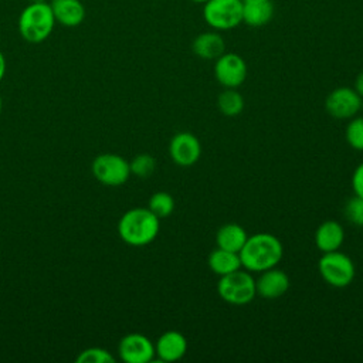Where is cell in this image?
<instances>
[{
    "label": "cell",
    "instance_id": "cell-1",
    "mask_svg": "<svg viewBox=\"0 0 363 363\" xmlns=\"http://www.w3.org/2000/svg\"><path fill=\"white\" fill-rule=\"evenodd\" d=\"M238 254L244 269L250 272H262L278 265L284 254V247L279 238L274 234L257 233L248 235Z\"/></svg>",
    "mask_w": 363,
    "mask_h": 363
},
{
    "label": "cell",
    "instance_id": "cell-2",
    "mask_svg": "<svg viewBox=\"0 0 363 363\" xmlns=\"http://www.w3.org/2000/svg\"><path fill=\"white\" fill-rule=\"evenodd\" d=\"M160 218L147 207H135L122 214L118 223V233L122 241L133 247L150 244L159 234Z\"/></svg>",
    "mask_w": 363,
    "mask_h": 363
},
{
    "label": "cell",
    "instance_id": "cell-3",
    "mask_svg": "<svg viewBox=\"0 0 363 363\" xmlns=\"http://www.w3.org/2000/svg\"><path fill=\"white\" fill-rule=\"evenodd\" d=\"M55 26L50 3L30 1L20 13L17 27L21 38L31 44L45 41Z\"/></svg>",
    "mask_w": 363,
    "mask_h": 363
},
{
    "label": "cell",
    "instance_id": "cell-4",
    "mask_svg": "<svg viewBox=\"0 0 363 363\" xmlns=\"http://www.w3.org/2000/svg\"><path fill=\"white\" fill-rule=\"evenodd\" d=\"M217 292L227 303L241 306L250 303L255 295V279L247 269H237L231 274L220 277L217 282Z\"/></svg>",
    "mask_w": 363,
    "mask_h": 363
},
{
    "label": "cell",
    "instance_id": "cell-5",
    "mask_svg": "<svg viewBox=\"0 0 363 363\" xmlns=\"http://www.w3.org/2000/svg\"><path fill=\"white\" fill-rule=\"evenodd\" d=\"M242 0H207L203 18L216 31H227L242 23Z\"/></svg>",
    "mask_w": 363,
    "mask_h": 363
},
{
    "label": "cell",
    "instance_id": "cell-6",
    "mask_svg": "<svg viewBox=\"0 0 363 363\" xmlns=\"http://www.w3.org/2000/svg\"><path fill=\"white\" fill-rule=\"evenodd\" d=\"M320 277L333 288H345L354 279V264L352 258L340 251L322 252L318 262Z\"/></svg>",
    "mask_w": 363,
    "mask_h": 363
},
{
    "label": "cell",
    "instance_id": "cell-7",
    "mask_svg": "<svg viewBox=\"0 0 363 363\" xmlns=\"http://www.w3.org/2000/svg\"><path fill=\"white\" fill-rule=\"evenodd\" d=\"M92 174L95 179L105 186H122L130 176L129 162L115 153H104L94 159Z\"/></svg>",
    "mask_w": 363,
    "mask_h": 363
},
{
    "label": "cell",
    "instance_id": "cell-8",
    "mask_svg": "<svg viewBox=\"0 0 363 363\" xmlns=\"http://www.w3.org/2000/svg\"><path fill=\"white\" fill-rule=\"evenodd\" d=\"M214 77L224 88H238L247 78V62L237 52H224L214 60Z\"/></svg>",
    "mask_w": 363,
    "mask_h": 363
},
{
    "label": "cell",
    "instance_id": "cell-9",
    "mask_svg": "<svg viewBox=\"0 0 363 363\" xmlns=\"http://www.w3.org/2000/svg\"><path fill=\"white\" fill-rule=\"evenodd\" d=\"M328 113L336 119H350L362 108V98L354 88L339 86L335 88L325 101Z\"/></svg>",
    "mask_w": 363,
    "mask_h": 363
},
{
    "label": "cell",
    "instance_id": "cell-10",
    "mask_svg": "<svg viewBox=\"0 0 363 363\" xmlns=\"http://www.w3.org/2000/svg\"><path fill=\"white\" fill-rule=\"evenodd\" d=\"M119 356L126 363H149L155 357V345L142 333L123 336L118 346Z\"/></svg>",
    "mask_w": 363,
    "mask_h": 363
},
{
    "label": "cell",
    "instance_id": "cell-11",
    "mask_svg": "<svg viewBox=\"0 0 363 363\" xmlns=\"http://www.w3.org/2000/svg\"><path fill=\"white\" fill-rule=\"evenodd\" d=\"M169 155L176 164L183 167L191 166L201 156V143L193 133L179 132L169 143Z\"/></svg>",
    "mask_w": 363,
    "mask_h": 363
},
{
    "label": "cell",
    "instance_id": "cell-12",
    "mask_svg": "<svg viewBox=\"0 0 363 363\" xmlns=\"http://www.w3.org/2000/svg\"><path fill=\"white\" fill-rule=\"evenodd\" d=\"M291 281L285 271L278 268H269L259 272V277L255 279L257 295L264 299H278L289 289Z\"/></svg>",
    "mask_w": 363,
    "mask_h": 363
},
{
    "label": "cell",
    "instance_id": "cell-13",
    "mask_svg": "<svg viewBox=\"0 0 363 363\" xmlns=\"http://www.w3.org/2000/svg\"><path fill=\"white\" fill-rule=\"evenodd\" d=\"M187 352V339L177 330H167L159 336L155 345V353L162 362L180 360Z\"/></svg>",
    "mask_w": 363,
    "mask_h": 363
},
{
    "label": "cell",
    "instance_id": "cell-14",
    "mask_svg": "<svg viewBox=\"0 0 363 363\" xmlns=\"http://www.w3.org/2000/svg\"><path fill=\"white\" fill-rule=\"evenodd\" d=\"M55 23L64 27H77L85 20V6L81 0H51Z\"/></svg>",
    "mask_w": 363,
    "mask_h": 363
},
{
    "label": "cell",
    "instance_id": "cell-15",
    "mask_svg": "<svg viewBox=\"0 0 363 363\" xmlns=\"http://www.w3.org/2000/svg\"><path fill=\"white\" fill-rule=\"evenodd\" d=\"M191 50L201 60H217L225 52V41L220 31H204L194 37Z\"/></svg>",
    "mask_w": 363,
    "mask_h": 363
},
{
    "label": "cell",
    "instance_id": "cell-16",
    "mask_svg": "<svg viewBox=\"0 0 363 363\" xmlns=\"http://www.w3.org/2000/svg\"><path fill=\"white\" fill-rule=\"evenodd\" d=\"M345 241V230L340 223L335 220H326L316 228L315 244L320 252L336 251Z\"/></svg>",
    "mask_w": 363,
    "mask_h": 363
},
{
    "label": "cell",
    "instance_id": "cell-17",
    "mask_svg": "<svg viewBox=\"0 0 363 363\" xmlns=\"http://www.w3.org/2000/svg\"><path fill=\"white\" fill-rule=\"evenodd\" d=\"M242 23L250 27H262L268 24L275 13L272 0L242 1Z\"/></svg>",
    "mask_w": 363,
    "mask_h": 363
},
{
    "label": "cell",
    "instance_id": "cell-18",
    "mask_svg": "<svg viewBox=\"0 0 363 363\" xmlns=\"http://www.w3.org/2000/svg\"><path fill=\"white\" fill-rule=\"evenodd\" d=\"M248 238L247 231L237 223H227L217 230L216 244L218 248L240 252Z\"/></svg>",
    "mask_w": 363,
    "mask_h": 363
},
{
    "label": "cell",
    "instance_id": "cell-19",
    "mask_svg": "<svg viewBox=\"0 0 363 363\" xmlns=\"http://www.w3.org/2000/svg\"><path fill=\"white\" fill-rule=\"evenodd\" d=\"M207 261H208L210 269L218 277L231 274L241 268V259L238 252L223 250L218 247L210 252Z\"/></svg>",
    "mask_w": 363,
    "mask_h": 363
},
{
    "label": "cell",
    "instance_id": "cell-20",
    "mask_svg": "<svg viewBox=\"0 0 363 363\" xmlns=\"http://www.w3.org/2000/svg\"><path fill=\"white\" fill-rule=\"evenodd\" d=\"M217 106L224 116H237L244 109V98L235 88H225L217 98Z\"/></svg>",
    "mask_w": 363,
    "mask_h": 363
},
{
    "label": "cell",
    "instance_id": "cell-21",
    "mask_svg": "<svg viewBox=\"0 0 363 363\" xmlns=\"http://www.w3.org/2000/svg\"><path fill=\"white\" fill-rule=\"evenodd\" d=\"M147 208L159 218L169 217L174 210V199L166 191H156L150 196Z\"/></svg>",
    "mask_w": 363,
    "mask_h": 363
},
{
    "label": "cell",
    "instance_id": "cell-22",
    "mask_svg": "<svg viewBox=\"0 0 363 363\" xmlns=\"http://www.w3.org/2000/svg\"><path fill=\"white\" fill-rule=\"evenodd\" d=\"M129 166H130V174H135L138 177H149L155 172L156 160L152 155L140 153L132 159Z\"/></svg>",
    "mask_w": 363,
    "mask_h": 363
},
{
    "label": "cell",
    "instance_id": "cell-23",
    "mask_svg": "<svg viewBox=\"0 0 363 363\" xmlns=\"http://www.w3.org/2000/svg\"><path fill=\"white\" fill-rule=\"evenodd\" d=\"M347 143L356 149L363 150V116H353L345 132Z\"/></svg>",
    "mask_w": 363,
    "mask_h": 363
},
{
    "label": "cell",
    "instance_id": "cell-24",
    "mask_svg": "<svg viewBox=\"0 0 363 363\" xmlns=\"http://www.w3.org/2000/svg\"><path fill=\"white\" fill-rule=\"evenodd\" d=\"M78 363H113L115 357L102 347H88L82 350L77 359Z\"/></svg>",
    "mask_w": 363,
    "mask_h": 363
},
{
    "label": "cell",
    "instance_id": "cell-25",
    "mask_svg": "<svg viewBox=\"0 0 363 363\" xmlns=\"http://www.w3.org/2000/svg\"><path fill=\"white\" fill-rule=\"evenodd\" d=\"M345 216L352 224L363 227V197L354 194L352 199H349L345 206Z\"/></svg>",
    "mask_w": 363,
    "mask_h": 363
},
{
    "label": "cell",
    "instance_id": "cell-26",
    "mask_svg": "<svg viewBox=\"0 0 363 363\" xmlns=\"http://www.w3.org/2000/svg\"><path fill=\"white\" fill-rule=\"evenodd\" d=\"M352 189L356 196L363 197V163H360L352 176Z\"/></svg>",
    "mask_w": 363,
    "mask_h": 363
},
{
    "label": "cell",
    "instance_id": "cell-27",
    "mask_svg": "<svg viewBox=\"0 0 363 363\" xmlns=\"http://www.w3.org/2000/svg\"><path fill=\"white\" fill-rule=\"evenodd\" d=\"M354 91L359 94V96L363 99V71H360L354 79Z\"/></svg>",
    "mask_w": 363,
    "mask_h": 363
},
{
    "label": "cell",
    "instance_id": "cell-28",
    "mask_svg": "<svg viewBox=\"0 0 363 363\" xmlns=\"http://www.w3.org/2000/svg\"><path fill=\"white\" fill-rule=\"evenodd\" d=\"M6 68H7V64H6V58H4L3 52L0 51V81L4 78V74H6Z\"/></svg>",
    "mask_w": 363,
    "mask_h": 363
},
{
    "label": "cell",
    "instance_id": "cell-29",
    "mask_svg": "<svg viewBox=\"0 0 363 363\" xmlns=\"http://www.w3.org/2000/svg\"><path fill=\"white\" fill-rule=\"evenodd\" d=\"M190 1H193V3H199V4H204L207 0H190Z\"/></svg>",
    "mask_w": 363,
    "mask_h": 363
},
{
    "label": "cell",
    "instance_id": "cell-30",
    "mask_svg": "<svg viewBox=\"0 0 363 363\" xmlns=\"http://www.w3.org/2000/svg\"><path fill=\"white\" fill-rule=\"evenodd\" d=\"M242 1H258V0H242Z\"/></svg>",
    "mask_w": 363,
    "mask_h": 363
},
{
    "label": "cell",
    "instance_id": "cell-31",
    "mask_svg": "<svg viewBox=\"0 0 363 363\" xmlns=\"http://www.w3.org/2000/svg\"><path fill=\"white\" fill-rule=\"evenodd\" d=\"M0 112H1V96H0Z\"/></svg>",
    "mask_w": 363,
    "mask_h": 363
}]
</instances>
